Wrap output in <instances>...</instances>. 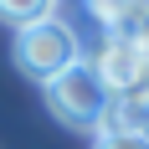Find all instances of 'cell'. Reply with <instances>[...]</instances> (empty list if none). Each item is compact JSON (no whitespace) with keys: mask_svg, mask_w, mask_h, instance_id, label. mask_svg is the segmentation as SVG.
<instances>
[{"mask_svg":"<svg viewBox=\"0 0 149 149\" xmlns=\"http://www.w3.org/2000/svg\"><path fill=\"white\" fill-rule=\"evenodd\" d=\"M15 62H21V72L36 77V82H57L67 77L82 62V41H77V31L57 15H46V21H31V26L15 31Z\"/></svg>","mask_w":149,"mask_h":149,"instance_id":"obj_1","label":"cell"},{"mask_svg":"<svg viewBox=\"0 0 149 149\" xmlns=\"http://www.w3.org/2000/svg\"><path fill=\"white\" fill-rule=\"evenodd\" d=\"M46 103H52V113L62 123H72V129H103L108 108H113V93L103 88V77L93 72L88 62H77L67 77H57L46 88Z\"/></svg>","mask_w":149,"mask_h":149,"instance_id":"obj_2","label":"cell"},{"mask_svg":"<svg viewBox=\"0 0 149 149\" xmlns=\"http://www.w3.org/2000/svg\"><path fill=\"white\" fill-rule=\"evenodd\" d=\"M93 72L103 77V88L113 98H139L149 82V52L139 41H129V36H113L103 46V57L93 62Z\"/></svg>","mask_w":149,"mask_h":149,"instance_id":"obj_3","label":"cell"},{"mask_svg":"<svg viewBox=\"0 0 149 149\" xmlns=\"http://www.w3.org/2000/svg\"><path fill=\"white\" fill-rule=\"evenodd\" d=\"M52 5H57V0H0V15L15 21V31H21V26H31V21H46Z\"/></svg>","mask_w":149,"mask_h":149,"instance_id":"obj_4","label":"cell"},{"mask_svg":"<svg viewBox=\"0 0 149 149\" xmlns=\"http://www.w3.org/2000/svg\"><path fill=\"white\" fill-rule=\"evenodd\" d=\"M93 149H149V134H98V144Z\"/></svg>","mask_w":149,"mask_h":149,"instance_id":"obj_5","label":"cell"}]
</instances>
